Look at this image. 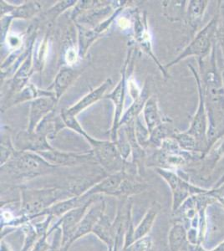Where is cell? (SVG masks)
<instances>
[{
    "label": "cell",
    "mask_w": 224,
    "mask_h": 251,
    "mask_svg": "<svg viewBox=\"0 0 224 251\" xmlns=\"http://www.w3.org/2000/svg\"><path fill=\"white\" fill-rule=\"evenodd\" d=\"M60 117L65 127L75 131L90 143L92 149L91 151H93L97 163H99L103 169L111 174L124 170L126 162L123 160L120 154L116 143L111 140H99L91 137L79 124L76 117L67 114L66 111H62Z\"/></svg>",
    "instance_id": "6da1fadb"
},
{
    "label": "cell",
    "mask_w": 224,
    "mask_h": 251,
    "mask_svg": "<svg viewBox=\"0 0 224 251\" xmlns=\"http://www.w3.org/2000/svg\"><path fill=\"white\" fill-rule=\"evenodd\" d=\"M57 168L37 152L16 150L11 158L1 166V171L15 179H29L54 171Z\"/></svg>",
    "instance_id": "7a4b0ae2"
},
{
    "label": "cell",
    "mask_w": 224,
    "mask_h": 251,
    "mask_svg": "<svg viewBox=\"0 0 224 251\" xmlns=\"http://www.w3.org/2000/svg\"><path fill=\"white\" fill-rule=\"evenodd\" d=\"M133 52V49H130L128 51L127 55L125 58V62L121 72V79L117 83V86L114 88L113 91L110 94L105 95V99L111 100L114 104V116L112 125L111 128V141L116 143L117 139V133L120 128V122L122 119L123 111H124V104H125V91L127 87L128 83V70L131 63V54Z\"/></svg>",
    "instance_id": "3957f363"
},
{
    "label": "cell",
    "mask_w": 224,
    "mask_h": 251,
    "mask_svg": "<svg viewBox=\"0 0 224 251\" xmlns=\"http://www.w3.org/2000/svg\"><path fill=\"white\" fill-rule=\"evenodd\" d=\"M66 191L59 188H46V189H23L22 204L23 210L28 215H36L45 211L47 207H51L60 197L66 194Z\"/></svg>",
    "instance_id": "277c9868"
},
{
    "label": "cell",
    "mask_w": 224,
    "mask_h": 251,
    "mask_svg": "<svg viewBox=\"0 0 224 251\" xmlns=\"http://www.w3.org/2000/svg\"><path fill=\"white\" fill-rule=\"evenodd\" d=\"M41 157L51 163L55 167H75L83 165L87 163H97L93 151H91L85 153L78 152H66L54 149L48 151L37 152Z\"/></svg>",
    "instance_id": "5b68a950"
},
{
    "label": "cell",
    "mask_w": 224,
    "mask_h": 251,
    "mask_svg": "<svg viewBox=\"0 0 224 251\" xmlns=\"http://www.w3.org/2000/svg\"><path fill=\"white\" fill-rule=\"evenodd\" d=\"M36 33H34L29 38V50L25 59L22 61L21 65L15 72L12 78L10 86H9V100L14 97V95L21 92L28 85L29 78L34 71V46L36 39Z\"/></svg>",
    "instance_id": "8992f818"
},
{
    "label": "cell",
    "mask_w": 224,
    "mask_h": 251,
    "mask_svg": "<svg viewBox=\"0 0 224 251\" xmlns=\"http://www.w3.org/2000/svg\"><path fill=\"white\" fill-rule=\"evenodd\" d=\"M133 17L134 39H135L136 43L137 44V46H139L142 51L153 60L154 62L156 63V66H158L161 70V72L166 76H168L164 67L160 64L159 60H157V58L154 54L153 49H152V40H151V35H150V29L148 26L147 14L144 13L142 16L137 12Z\"/></svg>",
    "instance_id": "52a82bcc"
},
{
    "label": "cell",
    "mask_w": 224,
    "mask_h": 251,
    "mask_svg": "<svg viewBox=\"0 0 224 251\" xmlns=\"http://www.w3.org/2000/svg\"><path fill=\"white\" fill-rule=\"evenodd\" d=\"M56 99L53 97H41L29 102L27 131L34 132L43 121L54 112L56 107Z\"/></svg>",
    "instance_id": "ba28073f"
},
{
    "label": "cell",
    "mask_w": 224,
    "mask_h": 251,
    "mask_svg": "<svg viewBox=\"0 0 224 251\" xmlns=\"http://www.w3.org/2000/svg\"><path fill=\"white\" fill-rule=\"evenodd\" d=\"M48 136L42 132H28L21 131L16 135L14 141V148L19 151H40L52 150L54 148L50 144Z\"/></svg>",
    "instance_id": "9c48e42d"
},
{
    "label": "cell",
    "mask_w": 224,
    "mask_h": 251,
    "mask_svg": "<svg viewBox=\"0 0 224 251\" xmlns=\"http://www.w3.org/2000/svg\"><path fill=\"white\" fill-rule=\"evenodd\" d=\"M81 73V69L75 68L74 66H63L47 90L54 93L55 99L59 102L63 95L74 84Z\"/></svg>",
    "instance_id": "30bf717a"
},
{
    "label": "cell",
    "mask_w": 224,
    "mask_h": 251,
    "mask_svg": "<svg viewBox=\"0 0 224 251\" xmlns=\"http://www.w3.org/2000/svg\"><path fill=\"white\" fill-rule=\"evenodd\" d=\"M93 200L91 199L89 202L85 203L84 205L79 206L77 208L72 209L71 211L66 213L63 215L62 219L60 222L57 224V226H61L63 231L62 245L64 246L66 243L71 242L72 237L74 235L75 232L76 230L77 227L79 225L80 221L86 214V209L91 205Z\"/></svg>",
    "instance_id": "8fae6325"
},
{
    "label": "cell",
    "mask_w": 224,
    "mask_h": 251,
    "mask_svg": "<svg viewBox=\"0 0 224 251\" xmlns=\"http://www.w3.org/2000/svg\"><path fill=\"white\" fill-rule=\"evenodd\" d=\"M125 171L118 172L116 174H110L107 177H103L102 179L92 186L88 191L83 194L85 197H91L98 194H110V195H119L122 194L121 188L122 183L125 179Z\"/></svg>",
    "instance_id": "7c38bea8"
},
{
    "label": "cell",
    "mask_w": 224,
    "mask_h": 251,
    "mask_svg": "<svg viewBox=\"0 0 224 251\" xmlns=\"http://www.w3.org/2000/svg\"><path fill=\"white\" fill-rule=\"evenodd\" d=\"M111 85V79L105 80L101 85H100L96 89L91 90V92L85 95L82 98H80L76 103H75L73 106H71V107H68V108H64L65 111L71 116L77 117L78 115L80 114L85 110L91 107V106H93L94 104H96L100 100L104 98L105 96V92L107 91L108 88H110Z\"/></svg>",
    "instance_id": "4fadbf2b"
},
{
    "label": "cell",
    "mask_w": 224,
    "mask_h": 251,
    "mask_svg": "<svg viewBox=\"0 0 224 251\" xmlns=\"http://www.w3.org/2000/svg\"><path fill=\"white\" fill-rule=\"evenodd\" d=\"M42 7L36 1H27L20 5H13L1 1V17L9 15L13 20H29L41 11Z\"/></svg>",
    "instance_id": "5bb4252c"
},
{
    "label": "cell",
    "mask_w": 224,
    "mask_h": 251,
    "mask_svg": "<svg viewBox=\"0 0 224 251\" xmlns=\"http://www.w3.org/2000/svg\"><path fill=\"white\" fill-rule=\"evenodd\" d=\"M213 24L211 23L209 25H207L203 31H201L200 34L195 38V40H193V42L187 46V48L185 49L182 54L179 55L178 57L176 58V60H173L169 65H167L166 67H171V66L176 65V63L183 60L187 56H190L193 54H199L204 53L207 51L209 43H210V36L211 33L213 31Z\"/></svg>",
    "instance_id": "9a60e30c"
},
{
    "label": "cell",
    "mask_w": 224,
    "mask_h": 251,
    "mask_svg": "<svg viewBox=\"0 0 224 251\" xmlns=\"http://www.w3.org/2000/svg\"><path fill=\"white\" fill-rule=\"evenodd\" d=\"M149 97V86L148 83L146 82L143 88L142 89V94L140 95L139 97L133 100L130 107L122 115V119L120 122V127L135 122L136 118L142 114L144 106Z\"/></svg>",
    "instance_id": "2e32d148"
},
{
    "label": "cell",
    "mask_w": 224,
    "mask_h": 251,
    "mask_svg": "<svg viewBox=\"0 0 224 251\" xmlns=\"http://www.w3.org/2000/svg\"><path fill=\"white\" fill-rule=\"evenodd\" d=\"M102 215V205L101 204L94 205L90 209V211L86 212L85 216L77 227L76 230L75 232L74 235L72 237L70 243L74 241L79 237L85 235L89 232L93 231L95 226H97V223Z\"/></svg>",
    "instance_id": "e0dca14e"
},
{
    "label": "cell",
    "mask_w": 224,
    "mask_h": 251,
    "mask_svg": "<svg viewBox=\"0 0 224 251\" xmlns=\"http://www.w3.org/2000/svg\"><path fill=\"white\" fill-rule=\"evenodd\" d=\"M142 117L148 131L150 132L156 128V126L162 125L163 123L162 116L159 111L157 98L155 96H151L147 100L142 111Z\"/></svg>",
    "instance_id": "ac0fdd59"
},
{
    "label": "cell",
    "mask_w": 224,
    "mask_h": 251,
    "mask_svg": "<svg viewBox=\"0 0 224 251\" xmlns=\"http://www.w3.org/2000/svg\"><path fill=\"white\" fill-rule=\"evenodd\" d=\"M41 97H54V95L53 92H50L47 89L46 90H41V89H39L34 85H33L32 83H28V85L21 92L14 95V97H12L10 99L11 102H10L9 108L11 106H16V105L26 102V101L30 102L31 100Z\"/></svg>",
    "instance_id": "d6986e66"
},
{
    "label": "cell",
    "mask_w": 224,
    "mask_h": 251,
    "mask_svg": "<svg viewBox=\"0 0 224 251\" xmlns=\"http://www.w3.org/2000/svg\"><path fill=\"white\" fill-rule=\"evenodd\" d=\"M156 214H157V211L155 208H150L148 210V213L143 218V220H142V222L140 223L139 226H137V228L134 231L133 242L136 240L144 238L149 233L150 228L153 226Z\"/></svg>",
    "instance_id": "ffe728a7"
},
{
    "label": "cell",
    "mask_w": 224,
    "mask_h": 251,
    "mask_svg": "<svg viewBox=\"0 0 224 251\" xmlns=\"http://www.w3.org/2000/svg\"><path fill=\"white\" fill-rule=\"evenodd\" d=\"M135 134L136 140L142 149L149 147V138H150V131H148L146 126L145 122L142 114L135 120Z\"/></svg>",
    "instance_id": "44dd1931"
},
{
    "label": "cell",
    "mask_w": 224,
    "mask_h": 251,
    "mask_svg": "<svg viewBox=\"0 0 224 251\" xmlns=\"http://www.w3.org/2000/svg\"><path fill=\"white\" fill-rule=\"evenodd\" d=\"M110 224L108 222L107 219L102 215L99 221L95 226L93 231L95 234H97L98 236L107 244V246H113V238L111 234V228H110Z\"/></svg>",
    "instance_id": "7402d4cb"
},
{
    "label": "cell",
    "mask_w": 224,
    "mask_h": 251,
    "mask_svg": "<svg viewBox=\"0 0 224 251\" xmlns=\"http://www.w3.org/2000/svg\"><path fill=\"white\" fill-rule=\"evenodd\" d=\"M50 39L48 34L44 37L40 46L38 47L37 51L35 54V60H34V70L42 71L44 65L46 63L47 55H48L49 49H50Z\"/></svg>",
    "instance_id": "603a6c76"
},
{
    "label": "cell",
    "mask_w": 224,
    "mask_h": 251,
    "mask_svg": "<svg viewBox=\"0 0 224 251\" xmlns=\"http://www.w3.org/2000/svg\"><path fill=\"white\" fill-rule=\"evenodd\" d=\"M205 1H192L188 7V20L193 27H196L197 24L201 20L205 7L207 5Z\"/></svg>",
    "instance_id": "cb8c5ba5"
},
{
    "label": "cell",
    "mask_w": 224,
    "mask_h": 251,
    "mask_svg": "<svg viewBox=\"0 0 224 251\" xmlns=\"http://www.w3.org/2000/svg\"><path fill=\"white\" fill-rule=\"evenodd\" d=\"M15 151L16 149L14 148V142L12 141L11 137L3 132L1 136V166L4 165L11 158Z\"/></svg>",
    "instance_id": "d4e9b609"
},
{
    "label": "cell",
    "mask_w": 224,
    "mask_h": 251,
    "mask_svg": "<svg viewBox=\"0 0 224 251\" xmlns=\"http://www.w3.org/2000/svg\"><path fill=\"white\" fill-rule=\"evenodd\" d=\"M78 1L75 0H66V1H60L56 4H54L50 9H48V11L46 13V17L48 20H50L51 22H54V20L56 19L57 16L61 15L62 13L71 9L72 7L76 5Z\"/></svg>",
    "instance_id": "484cf974"
},
{
    "label": "cell",
    "mask_w": 224,
    "mask_h": 251,
    "mask_svg": "<svg viewBox=\"0 0 224 251\" xmlns=\"http://www.w3.org/2000/svg\"><path fill=\"white\" fill-rule=\"evenodd\" d=\"M168 129L164 123L162 125L156 126L150 132L149 138V146H152L154 148H161L163 141L168 139Z\"/></svg>",
    "instance_id": "4316f807"
},
{
    "label": "cell",
    "mask_w": 224,
    "mask_h": 251,
    "mask_svg": "<svg viewBox=\"0 0 224 251\" xmlns=\"http://www.w3.org/2000/svg\"><path fill=\"white\" fill-rule=\"evenodd\" d=\"M184 238V230L181 226H175L171 231L169 241L172 251H176L181 246L182 240Z\"/></svg>",
    "instance_id": "83f0119b"
},
{
    "label": "cell",
    "mask_w": 224,
    "mask_h": 251,
    "mask_svg": "<svg viewBox=\"0 0 224 251\" xmlns=\"http://www.w3.org/2000/svg\"><path fill=\"white\" fill-rule=\"evenodd\" d=\"M79 59H80V57L78 48L73 45L67 46L64 52V60L66 61V66H74L78 62Z\"/></svg>",
    "instance_id": "f1b7e54d"
},
{
    "label": "cell",
    "mask_w": 224,
    "mask_h": 251,
    "mask_svg": "<svg viewBox=\"0 0 224 251\" xmlns=\"http://www.w3.org/2000/svg\"><path fill=\"white\" fill-rule=\"evenodd\" d=\"M150 245V239L148 237H144L131 243L125 248V251H148Z\"/></svg>",
    "instance_id": "f546056e"
},
{
    "label": "cell",
    "mask_w": 224,
    "mask_h": 251,
    "mask_svg": "<svg viewBox=\"0 0 224 251\" xmlns=\"http://www.w3.org/2000/svg\"><path fill=\"white\" fill-rule=\"evenodd\" d=\"M127 86L128 92L132 100H135L142 94V90L138 87L136 80H134L133 78L131 77L128 80Z\"/></svg>",
    "instance_id": "4dcf8cb0"
},
{
    "label": "cell",
    "mask_w": 224,
    "mask_h": 251,
    "mask_svg": "<svg viewBox=\"0 0 224 251\" xmlns=\"http://www.w3.org/2000/svg\"><path fill=\"white\" fill-rule=\"evenodd\" d=\"M117 23L122 29H128L131 25V22L129 20V19L125 17H121L120 15L119 17L117 18Z\"/></svg>",
    "instance_id": "1f68e13d"
},
{
    "label": "cell",
    "mask_w": 224,
    "mask_h": 251,
    "mask_svg": "<svg viewBox=\"0 0 224 251\" xmlns=\"http://www.w3.org/2000/svg\"><path fill=\"white\" fill-rule=\"evenodd\" d=\"M46 248H47V244L46 243V239L44 238L38 243L36 247L33 251H46Z\"/></svg>",
    "instance_id": "d6a6232c"
},
{
    "label": "cell",
    "mask_w": 224,
    "mask_h": 251,
    "mask_svg": "<svg viewBox=\"0 0 224 251\" xmlns=\"http://www.w3.org/2000/svg\"><path fill=\"white\" fill-rule=\"evenodd\" d=\"M220 36H221L222 45L224 46V23L222 26L221 29H220Z\"/></svg>",
    "instance_id": "836d02e7"
}]
</instances>
